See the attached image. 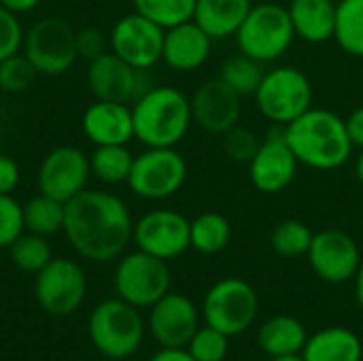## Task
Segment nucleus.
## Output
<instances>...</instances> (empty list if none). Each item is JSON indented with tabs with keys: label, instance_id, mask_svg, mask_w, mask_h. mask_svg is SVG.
Masks as SVG:
<instances>
[{
	"label": "nucleus",
	"instance_id": "1",
	"mask_svg": "<svg viewBox=\"0 0 363 361\" xmlns=\"http://www.w3.org/2000/svg\"><path fill=\"white\" fill-rule=\"evenodd\" d=\"M64 232L72 249L85 260L111 262L130 245L134 221L119 196L102 189H83L66 202Z\"/></svg>",
	"mask_w": 363,
	"mask_h": 361
},
{
	"label": "nucleus",
	"instance_id": "2",
	"mask_svg": "<svg viewBox=\"0 0 363 361\" xmlns=\"http://www.w3.org/2000/svg\"><path fill=\"white\" fill-rule=\"evenodd\" d=\"M298 162L321 172L342 168L353 155L345 117L330 109L311 106L283 128Z\"/></svg>",
	"mask_w": 363,
	"mask_h": 361
},
{
	"label": "nucleus",
	"instance_id": "3",
	"mask_svg": "<svg viewBox=\"0 0 363 361\" xmlns=\"http://www.w3.org/2000/svg\"><path fill=\"white\" fill-rule=\"evenodd\" d=\"M132 119L145 147H177L194 123L191 102L172 85H153L132 102Z\"/></svg>",
	"mask_w": 363,
	"mask_h": 361
},
{
	"label": "nucleus",
	"instance_id": "4",
	"mask_svg": "<svg viewBox=\"0 0 363 361\" xmlns=\"http://www.w3.org/2000/svg\"><path fill=\"white\" fill-rule=\"evenodd\" d=\"M240 53L270 64L281 60L296 40V30L287 6L279 2L253 4L247 19L234 34Z\"/></svg>",
	"mask_w": 363,
	"mask_h": 361
},
{
	"label": "nucleus",
	"instance_id": "5",
	"mask_svg": "<svg viewBox=\"0 0 363 361\" xmlns=\"http://www.w3.org/2000/svg\"><path fill=\"white\" fill-rule=\"evenodd\" d=\"M257 111L279 128H285L313 106L315 89L306 72L296 66H277L266 70L257 91Z\"/></svg>",
	"mask_w": 363,
	"mask_h": 361
},
{
	"label": "nucleus",
	"instance_id": "6",
	"mask_svg": "<svg viewBox=\"0 0 363 361\" xmlns=\"http://www.w3.org/2000/svg\"><path fill=\"white\" fill-rule=\"evenodd\" d=\"M143 336L145 323L138 309L121 298L100 302L89 315V338L94 347L111 360L134 355Z\"/></svg>",
	"mask_w": 363,
	"mask_h": 361
},
{
	"label": "nucleus",
	"instance_id": "7",
	"mask_svg": "<svg viewBox=\"0 0 363 361\" xmlns=\"http://www.w3.org/2000/svg\"><path fill=\"white\" fill-rule=\"evenodd\" d=\"M259 300L255 289L236 277L217 281L204 296L202 317L204 323L225 336H238L249 330L257 317Z\"/></svg>",
	"mask_w": 363,
	"mask_h": 361
},
{
	"label": "nucleus",
	"instance_id": "8",
	"mask_svg": "<svg viewBox=\"0 0 363 361\" xmlns=\"http://www.w3.org/2000/svg\"><path fill=\"white\" fill-rule=\"evenodd\" d=\"M187 181V162L174 147H147L134 155L128 187L143 200H166Z\"/></svg>",
	"mask_w": 363,
	"mask_h": 361
},
{
	"label": "nucleus",
	"instance_id": "9",
	"mask_svg": "<svg viewBox=\"0 0 363 361\" xmlns=\"http://www.w3.org/2000/svg\"><path fill=\"white\" fill-rule=\"evenodd\" d=\"M74 30L60 17L34 21L23 34V55L32 62L38 74H62L77 62Z\"/></svg>",
	"mask_w": 363,
	"mask_h": 361
},
{
	"label": "nucleus",
	"instance_id": "10",
	"mask_svg": "<svg viewBox=\"0 0 363 361\" xmlns=\"http://www.w3.org/2000/svg\"><path fill=\"white\" fill-rule=\"evenodd\" d=\"M115 289L128 304L136 309H151L170 291V270L164 260L138 249L121 257L117 264Z\"/></svg>",
	"mask_w": 363,
	"mask_h": 361
},
{
	"label": "nucleus",
	"instance_id": "11",
	"mask_svg": "<svg viewBox=\"0 0 363 361\" xmlns=\"http://www.w3.org/2000/svg\"><path fill=\"white\" fill-rule=\"evenodd\" d=\"M87 83L96 100L123 104H132L155 85L147 70H136L113 51H104L89 62Z\"/></svg>",
	"mask_w": 363,
	"mask_h": 361
},
{
	"label": "nucleus",
	"instance_id": "12",
	"mask_svg": "<svg viewBox=\"0 0 363 361\" xmlns=\"http://www.w3.org/2000/svg\"><path fill=\"white\" fill-rule=\"evenodd\" d=\"M189 223L185 215L172 209H155L134 223L132 240L140 251L168 262L191 249Z\"/></svg>",
	"mask_w": 363,
	"mask_h": 361
},
{
	"label": "nucleus",
	"instance_id": "13",
	"mask_svg": "<svg viewBox=\"0 0 363 361\" xmlns=\"http://www.w3.org/2000/svg\"><path fill=\"white\" fill-rule=\"evenodd\" d=\"M36 300L53 317H66L74 313L87 291L85 274L79 264L66 257H53L36 274Z\"/></svg>",
	"mask_w": 363,
	"mask_h": 361
},
{
	"label": "nucleus",
	"instance_id": "14",
	"mask_svg": "<svg viewBox=\"0 0 363 361\" xmlns=\"http://www.w3.org/2000/svg\"><path fill=\"white\" fill-rule=\"evenodd\" d=\"M306 257L313 272L321 281L332 285L351 281L362 264L357 240L349 232L338 228L315 232Z\"/></svg>",
	"mask_w": 363,
	"mask_h": 361
},
{
	"label": "nucleus",
	"instance_id": "15",
	"mask_svg": "<svg viewBox=\"0 0 363 361\" xmlns=\"http://www.w3.org/2000/svg\"><path fill=\"white\" fill-rule=\"evenodd\" d=\"M164 32V28L134 11L115 23L108 45L115 55L136 70H149L162 62Z\"/></svg>",
	"mask_w": 363,
	"mask_h": 361
},
{
	"label": "nucleus",
	"instance_id": "16",
	"mask_svg": "<svg viewBox=\"0 0 363 361\" xmlns=\"http://www.w3.org/2000/svg\"><path fill=\"white\" fill-rule=\"evenodd\" d=\"M247 166H249V179L253 187L259 194L277 196V194H283L296 181L300 162L296 153L291 151L285 138V132L281 128V130L270 132L262 140L257 153Z\"/></svg>",
	"mask_w": 363,
	"mask_h": 361
},
{
	"label": "nucleus",
	"instance_id": "17",
	"mask_svg": "<svg viewBox=\"0 0 363 361\" xmlns=\"http://www.w3.org/2000/svg\"><path fill=\"white\" fill-rule=\"evenodd\" d=\"M89 174V160L81 149L57 147L40 162L38 189L40 194L66 204L85 189Z\"/></svg>",
	"mask_w": 363,
	"mask_h": 361
},
{
	"label": "nucleus",
	"instance_id": "18",
	"mask_svg": "<svg viewBox=\"0 0 363 361\" xmlns=\"http://www.w3.org/2000/svg\"><path fill=\"white\" fill-rule=\"evenodd\" d=\"M191 102V117L198 128L208 134H225L234 126L240 123L242 117V96L236 94L228 83L219 77L204 81L194 96Z\"/></svg>",
	"mask_w": 363,
	"mask_h": 361
},
{
	"label": "nucleus",
	"instance_id": "19",
	"mask_svg": "<svg viewBox=\"0 0 363 361\" xmlns=\"http://www.w3.org/2000/svg\"><path fill=\"white\" fill-rule=\"evenodd\" d=\"M149 328L162 347L187 349L194 334L200 330V313L183 294H166L151 306Z\"/></svg>",
	"mask_w": 363,
	"mask_h": 361
},
{
	"label": "nucleus",
	"instance_id": "20",
	"mask_svg": "<svg viewBox=\"0 0 363 361\" xmlns=\"http://www.w3.org/2000/svg\"><path fill=\"white\" fill-rule=\"evenodd\" d=\"M213 49V38L191 19L164 32L162 62L177 72H194L202 68Z\"/></svg>",
	"mask_w": 363,
	"mask_h": 361
},
{
	"label": "nucleus",
	"instance_id": "21",
	"mask_svg": "<svg viewBox=\"0 0 363 361\" xmlns=\"http://www.w3.org/2000/svg\"><path fill=\"white\" fill-rule=\"evenodd\" d=\"M83 132L96 145H128L134 138L132 106L96 100L83 113Z\"/></svg>",
	"mask_w": 363,
	"mask_h": 361
},
{
	"label": "nucleus",
	"instance_id": "22",
	"mask_svg": "<svg viewBox=\"0 0 363 361\" xmlns=\"http://www.w3.org/2000/svg\"><path fill=\"white\" fill-rule=\"evenodd\" d=\"M287 11L296 38L311 45H323L334 38L336 0H291Z\"/></svg>",
	"mask_w": 363,
	"mask_h": 361
},
{
	"label": "nucleus",
	"instance_id": "23",
	"mask_svg": "<svg viewBox=\"0 0 363 361\" xmlns=\"http://www.w3.org/2000/svg\"><path fill=\"white\" fill-rule=\"evenodd\" d=\"M251 6L253 0H198L194 21L213 40H223L238 32Z\"/></svg>",
	"mask_w": 363,
	"mask_h": 361
},
{
	"label": "nucleus",
	"instance_id": "24",
	"mask_svg": "<svg viewBox=\"0 0 363 361\" xmlns=\"http://www.w3.org/2000/svg\"><path fill=\"white\" fill-rule=\"evenodd\" d=\"M302 357L304 361H363V345L353 330L332 326L306 340Z\"/></svg>",
	"mask_w": 363,
	"mask_h": 361
},
{
	"label": "nucleus",
	"instance_id": "25",
	"mask_svg": "<svg viewBox=\"0 0 363 361\" xmlns=\"http://www.w3.org/2000/svg\"><path fill=\"white\" fill-rule=\"evenodd\" d=\"M308 336L302 326L291 315H277L270 317L257 336L259 347L270 355V357H283V355H300Z\"/></svg>",
	"mask_w": 363,
	"mask_h": 361
},
{
	"label": "nucleus",
	"instance_id": "26",
	"mask_svg": "<svg viewBox=\"0 0 363 361\" xmlns=\"http://www.w3.org/2000/svg\"><path fill=\"white\" fill-rule=\"evenodd\" d=\"M189 238L191 249L202 255L221 253L232 240V223L225 215L208 211L191 219L189 223Z\"/></svg>",
	"mask_w": 363,
	"mask_h": 361
},
{
	"label": "nucleus",
	"instance_id": "27",
	"mask_svg": "<svg viewBox=\"0 0 363 361\" xmlns=\"http://www.w3.org/2000/svg\"><path fill=\"white\" fill-rule=\"evenodd\" d=\"M132 164H134V155L128 149V145H100L94 149L89 157L91 174L104 185L128 183Z\"/></svg>",
	"mask_w": 363,
	"mask_h": 361
},
{
	"label": "nucleus",
	"instance_id": "28",
	"mask_svg": "<svg viewBox=\"0 0 363 361\" xmlns=\"http://www.w3.org/2000/svg\"><path fill=\"white\" fill-rule=\"evenodd\" d=\"M336 45L351 57H363V0H336Z\"/></svg>",
	"mask_w": 363,
	"mask_h": 361
},
{
	"label": "nucleus",
	"instance_id": "29",
	"mask_svg": "<svg viewBox=\"0 0 363 361\" xmlns=\"http://www.w3.org/2000/svg\"><path fill=\"white\" fill-rule=\"evenodd\" d=\"M64 213H66L64 202L38 194L36 198H30L23 204V226L28 232L47 238L64 230Z\"/></svg>",
	"mask_w": 363,
	"mask_h": 361
},
{
	"label": "nucleus",
	"instance_id": "30",
	"mask_svg": "<svg viewBox=\"0 0 363 361\" xmlns=\"http://www.w3.org/2000/svg\"><path fill=\"white\" fill-rule=\"evenodd\" d=\"M266 70H264V64L245 55V53H236L232 57H228L221 68H219V79L223 83H228L236 94H240L242 98H253L262 79H264Z\"/></svg>",
	"mask_w": 363,
	"mask_h": 361
},
{
	"label": "nucleus",
	"instance_id": "31",
	"mask_svg": "<svg viewBox=\"0 0 363 361\" xmlns=\"http://www.w3.org/2000/svg\"><path fill=\"white\" fill-rule=\"evenodd\" d=\"M315 232L300 219H285L274 226L270 247L281 257H302L308 253Z\"/></svg>",
	"mask_w": 363,
	"mask_h": 361
},
{
	"label": "nucleus",
	"instance_id": "32",
	"mask_svg": "<svg viewBox=\"0 0 363 361\" xmlns=\"http://www.w3.org/2000/svg\"><path fill=\"white\" fill-rule=\"evenodd\" d=\"M198 0H134L136 13L168 30L179 23L191 21Z\"/></svg>",
	"mask_w": 363,
	"mask_h": 361
},
{
	"label": "nucleus",
	"instance_id": "33",
	"mask_svg": "<svg viewBox=\"0 0 363 361\" xmlns=\"http://www.w3.org/2000/svg\"><path fill=\"white\" fill-rule=\"evenodd\" d=\"M9 253H11V260L13 264L23 270V272H32V274H38L53 257H51V247L47 243L45 236H38V234H21L11 247H9Z\"/></svg>",
	"mask_w": 363,
	"mask_h": 361
},
{
	"label": "nucleus",
	"instance_id": "34",
	"mask_svg": "<svg viewBox=\"0 0 363 361\" xmlns=\"http://www.w3.org/2000/svg\"><path fill=\"white\" fill-rule=\"evenodd\" d=\"M38 70L23 53H15L0 62V89L6 94H21L32 87Z\"/></svg>",
	"mask_w": 363,
	"mask_h": 361
},
{
	"label": "nucleus",
	"instance_id": "35",
	"mask_svg": "<svg viewBox=\"0 0 363 361\" xmlns=\"http://www.w3.org/2000/svg\"><path fill=\"white\" fill-rule=\"evenodd\" d=\"M187 351L196 361H223L230 351V336L206 326L200 328L187 345Z\"/></svg>",
	"mask_w": 363,
	"mask_h": 361
},
{
	"label": "nucleus",
	"instance_id": "36",
	"mask_svg": "<svg viewBox=\"0 0 363 361\" xmlns=\"http://www.w3.org/2000/svg\"><path fill=\"white\" fill-rule=\"evenodd\" d=\"M221 143H223L225 155L236 164H249L262 145L259 136L253 130L242 128L240 123L228 130L225 134H221Z\"/></svg>",
	"mask_w": 363,
	"mask_h": 361
},
{
	"label": "nucleus",
	"instance_id": "37",
	"mask_svg": "<svg viewBox=\"0 0 363 361\" xmlns=\"http://www.w3.org/2000/svg\"><path fill=\"white\" fill-rule=\"evenodd\" d=\"M23 230V206L11 194H0V249H9Z\"/></svg>",
	"mask_w": 363,
	"mask_h": 361
},
{
	"label": "nucleus",
	"instance_id": "38",
	"mask_svg": "<svg viewBox=\"0 0 363 361\" xmlns=\"http://www.w3.org/2000/svg\"><path fill=\"white\" fill-rule=\"evenodd\" d=\"M23 28L17 19V13L0 4V62L19 53L23 47Z\"/></svg>",
	"mask_w": 363,
	"mask_h": 361
},
{
	"label": "nucleus",
	"instance_id": "39",
	"mask_svg": "<svg viewBox=\"0 0 363 361\" xmlns=\"http://www.w3.org/2000/svg\"><path fill=\"white\" fill-rule=\"evenodd\" d=\"M74 43H77V55L83 60H89V62L106 51V38L98 28L79 30L74 34Z\"/></svg>",
	"mask_w": 363,
	"mask_h": 361
},
{
	"label": "nucleus",
	"instance_id": "40",
	"mask_svg": "<svg viewBox=\"0 0 363 361\" xmlns=\"http://www.w3.org/2000/svg\"><path fill=\"white\" fill-rule=\"evenodd\" d=\"M19 183V166L13 157L0 155V194H11Z\"/></svg>",
	"mask_w": 363,
	"mask_h": 361
},
{
	"label": "nucleus",
	"instance_id": "41",
	"mask_svg": "<svg viewBox=\"0 0 363 361\" xmlns=\"http://www.w3.org/2000/svg\"><path fill=\"white\" fill-rule=\"evenodd\" d=\"M345 123H347V132H349V138L353 143L355 149H363V104L353 109L347 117H345Z\"/></svg>",
	"mask_w": 363,
	"mask_h": 361
},
{
	"label": "nucleus",
	"instance_id": "42",
	"mask_svg": "<svg viewBox=\"0 0 363 361\" xmlns=\"http://www.w3.org/2000/svg\"><path fill=\"white\" fill-rule=\"evenodd\" d=\"M149 361H196L187 349H174V347H162Z\"/></svg>",
	"mask_w": 363,
	"mask_h": 361
},
{
	"label": "nucleus",
	"instance_id": "43",
	"mask_svg": "<svg viewBox=\"0 0 363 361\" xmlns=\"http://www.w3.org/2000/svg\"><path fill=\"white\" fill-rule=\"evenodd\" d=\"M0 4L19 15V13H28L32 9H36L40 4V0H0Z\"/></svg>",
	"mask_w": 363,
	"mask_h": 361
},
{
	"label": "nucleus",
	"instance_id": "44",
	"mask_svg": "<svg viewBox=\"0 0 363 361\" xmlns=\"http://www.w3.org/2000/svg\"><path fill=\"white\" fill-rule=\"evenodd\" d=\"M353 281H355V300L363 309V260L359 268H357V272H355V277H353Z\"/></svg>",
	"mask_w": 363,
	"mask_h": 361
},
{
	"label": "nucleus",
	"instance_id": "45",
	"mask_svg": "<svg viewBox=\"0 0 363 361\" xmlns=\"http://www.w3.org/2000/svg\"><path fill=\"white\" fill-rule=\"evenodd\" d=\"M355 177H357L359 185L363 187V149H359V155L355 160Z\"/></svg>",
	"mask_w": 363,
	"mask_h": 361
},
{
	"label": "nucleus",
	"instance_id": "46",
	"mask_svg": "<svg viewBox=\"0 0 363 361\" xmlns=\"http://www.w3.org/2000/svg\"><path fill=\"white\" fill-rule=\"evenodd\" d=\"M270 361H304L302 353L300 355H283V357H270Z\"/></svg>",
	"mask_w": 363,
	"mask_h": 361
}]
</instances>
